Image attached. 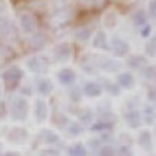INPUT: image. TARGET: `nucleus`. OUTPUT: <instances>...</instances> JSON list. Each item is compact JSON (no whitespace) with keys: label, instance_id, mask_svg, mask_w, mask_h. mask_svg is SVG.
Here are the masks:
<instances>
[{"label":"nucleus","instance_id":"nucleus-1","mask_svg":"<svg viewBox=\"0 0 156 156\" xmlns=\"http://www.w3.org/2000/svg\"><path fill=\"white\" fill-rule=\"evenodd\" d=\"M27 101L22 100V98H16L12 101V106H11V117L16 120H22L27 117Z\"/></svg>","mask_w":156,"mask_h":156},{"label":"nucleus","instance_id":"nucleus-2","mask_svg":"<svg viewBox=\"0 0 156 156\" xmlns=\"http://www.w3.org/2000/svg\"><path fill=\"white\" fill-rule=\"evenodd\" d=\"M20 78H22V72H20V69L12 67V69H9V70L5 72V75H3V81H5L6 87L11 89V87H14V86L20 81Z\"/></svg>","mask_w":156,"mask_h":156},{"label":"nucleus","instance_id":"nucleus-3","mask_svg":"<svg viewBox=\"0 0 156 156\" xmlns=\"http://www.w3.org/2000/svg\"><path fill=\"white\" fill-rule=\"evenodd\" d=\"M47 114H48V111H47L45 101L37 100V101L34 103V117H36V120H37V122H44V120L47 119Z\"/></svg>","mask_w":156,"mask_h":156},{"label":"nucleus","instance_id":"nucleus-4","mask_svg":"<svg viewBox=\"0 0 156 156\" xmlns=\"http://www.w3.org/2000/svg\"><path fill=\"white\" fill-rule=\"evenodd\" d=\"M9 140L11 142H17V144H22L23 140H27V137H28V133L25 131V129H22V128H14L12 131L9 133Z\"/></svg>","mask_w":156,"mask_h":156},{"label":"nucleus","instance_id":"nucleus-5","mask_svg":"<svg viewBox=\"0 0 156 156\" xmlns=\"http://www.w3.org/2000/svg\"><path fill=\"white\" fill-rule=\"evenodd\" d=\"M112 48H114V51H115L117 55H125L126 51H128V44L123 42L122 39L115 37L114 41H112Z\"/></svg>","mask_w":156,"mask_h":156},{"label":"nucleus","instance_id":"nucleus-6","mask_svg":"<svg viewBox=\"0 0 156 156\" xmlns=\"http://www.w3.org/2000/svg\"><path fill=\"white\" fill-rule=\"evenodd\" d=\"M70 55V48L67 44H62V45H58L56 50H55V56L59 59V61H64L66 58H69Z\"/></svg>","mask_w":156,"mask_h":156},{"label":"nucleus","instance_id":"nucleus-7","mask_svg":"<svg viewBox=\"0 0 156 156\" xmlns=\"http://www.w3.org/2000/svg\"><path fill=\"white\" fill-rule=\"evenodd\" d=\"M73 80H75V73H73L72 70L64 69V70L59 72V81H61V83H64V84H70Z\"/></svg>","mask_w":156,"mask_h":156},{"label":"nucleus","instance_id":"nucleus-8","mask_svg":"<svg viewBox=\"0 0 156 156\" xmlns=\"http://www.w3.org/2000/svg\"><path fill=\"white\" fill-rule=\"evenodd\" d=\"M87 150L83 144H75L69 148V156H86Z\"/></svg>","mask_w":156,"mask_h":156},{"label":"nucleus","instance_id":"nucleus-9","mask_svg":"<svg viewBox=\"0 0 156 156\" xmlns=\"http://www.w3.org/2000/svg\"><path fill=\"white\" fill-rule=\"evenodd\" d=\"M119 84L123 86V87H131L134 84V78L131 73H122L119 76Z\"/></svg>","mask_w":156,"mask_h":156},{"label":"nucleus","instance_id":"nucleus-10","mask_svg":"<svg viewBox=\"0 0 156 156\" xmlns=\"http://www.w3.org/2000/svg\"><path fill=\"white\" fill-rule=\"evenodd\" d=\"M84 90H86V94H87L89 97H97V95L100 94L101 87H100L98 84H95V83H87L86 87H84Z\"/></svg>","mask_w":156,"mask_h":156},{"label":"nucleus","instance_id":"nucleus-11","mask_svg":"<svg viewBox=\"0 0 156 156\" xmlns=\"http://www.w3.org/2000/svg\"><path fill=\"white\" fill-rule=\"evenodd\" d=\"M139 144L144 147V148H150L151 147V134L148 131H142L140 133V137H139Z\"/></svg>","mask_w":156,"mask_h":156},{"label":"nucleus","instance_id":"nucleus-12","mask_svg":"<svg viewBox=\"0 0 156 156\" xmlns=\"http://www.w3.org/2000/svg\"><path fill=\"white\" fill-rule=\"evenodd\" d=\"M125 119H126L128 125L131 126V128H137V125H139V114H137L136 111L128 112V114L125 115Z\"/></svg>","mask_w":156,"mask_h":156},{"label":"nucleus","instance_id":"nucleus-13","mask_svg":"<svg viewBox=\"0 0 156 156\" xmlns=\"http://www.w3.org/2000/svg\"><path fill=\"white\" fill-rule=\"evenodd\" d=\"M37 90L41 92L42 95H45V94H50V90H51V83L48 81V80H41L37 83Z\"/></svg>","mask_w":156,"mask_h":156},{"label":"nucleus","instance_id":"nucleus-14","mask_svg":"<svg viewBox=\"0 0 156 156\" xmlns=\"http://www.w3.org/2000/svg\"><path fill=\"white\" fill-rule=\"evenodd\" d=\"M94 45H95V47L101 45V48H108V44H106V34H105V33H98V34L95 36Z\"/></svg>","mask_w":156,"mask_h":156},{"label":"nucleus","instance_id":"nucleus-15","mask_svg":"<svg viewBox=\"0 0 156 156\" xmlns=\"http://www.w3.org/2000/svg\"><path fill=\"white\" fill-rule=\"evenodd\" d=\"M112 128V122H97L92 125L94 131H103V129H111Z\"/></svg>","mask_w":156,"mask_h":156},{"label":"nucleus","instance_id":"nucleus-16","mask_svg":"<svg viewBox=\"0 0 156 156\" xmlns=\"http://www.w3.org/2000/svg\"><path fill=\"white\" fill-rule=\"evenodd\" d=\"M42 136H44V142H47V144H55V142L58 140V136L55 133H51V131H44Z\"/></svg>","mask_w":156,"mask_h":156},{"label":"nucleus","instance_id":"nucleus-17","mask_svg":"<svg viewBox=\"0 0 156 156\" xmlns=\"http://www.w3.org/2000/svg\"><path fill=\"white\" fill-rule=\"evenodd\" d=\"M98 156H115V150L112 147H109V145L101 147L100 151H98Z\"/></svg>","mask_w":156,"mask_h":156},{"label":"nucleus","instance_id":"nucleus-18","mask_svg":"<svg viewBox=\"0 0 156 156\" xmlns=\"http://www.w3.org/2000/svg\"><path fill=\"white\" fill-rule=\"evenodd\" d=\"M31 61L36 62V67H33L34 72H37V70H44V69H45V62H44L42 58H33Z\"/></svg>","mask_w":156,"mask_h":156},{"label":"nucleus","instance_id":"nucleus-19","mask_svg":"<svg viewBox=\"0 0 156 156\" xmlns=\"http://www.w3.org/2000/svg\"><path fill=\"white\" fill-rule=\"evenodd\" d=\"M69 133H70V136H78L81 133V126L78 123H72L70 128H69Z\"/></svg>","mask_w":156,"mask_h":156},{"label":"nucleus","instance_id":"nucleus-20","mask_svg":"<svg viewBox=\"0 0 156 156\" xmlns=\"http://www.w3.org/2000/svg\"><path fill=\"white\" fill-rule=\"evenodd\" d=\"M5 156H20V154H17V153H11V151H9V153H6Z\"/></svg>","mask_w":156,"mask_h":156},{"label":"nucleus","instance_id":"nucleus-21","mask_svg":"<svg viewBox=\"0 0 156 156\" xmlns=\"http://www.w3.org/2000/svg\"><path fill=\"white\" fill-rule=\"evenodd\" d=\"M41 156H50V150H47V151H44Z\"/></svg>","mask_w":156,"mask_h":156},{"label":"nucleus","instance_id":"nucleus-22","mask_svg":"<svg viewBox=\"0 0 156 156\" xmlns=\"http://www.w3.org/2000/svg\"><path fill=\"white\" fill-rule=\"evenodd\" d=\"M0 147H2V145H0Z\"/></svg>","mask_w":156,"mask_h":156}]
</instances>
